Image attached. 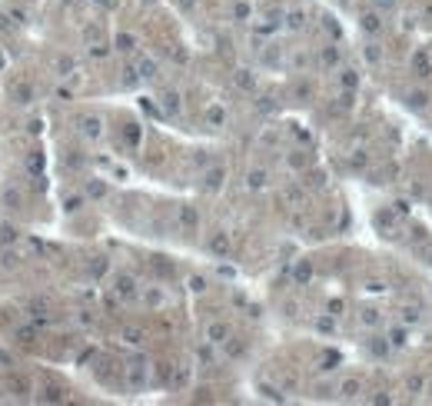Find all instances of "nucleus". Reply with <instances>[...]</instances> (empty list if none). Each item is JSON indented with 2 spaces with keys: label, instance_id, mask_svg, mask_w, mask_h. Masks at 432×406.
Here are the masks:
<instances>
[{
  "label": "nucleus",
  "instance_id": "7ed1b4c3",
  "mask_svg": "<svg viewBox=\"0 0 432 406\" xmlns=\"http://www.w3.org/2000/svg\"><path fill=\"white\" fill-rule=\"evenodd\" d=\"M339 64H343V50H339L336 44H329V47H323V50H320V67L323 70H336Z\"/></svg>",
  "mask_w": 432,
  "mask_h": 406
},
{
  "label": "nucleus",
  "instance_id": "0eeeda50",
  "mask_svg": "<svg viewBox=\"0 0 432 406\" xmlns=\"http://www.w3.org/2000/svg\"><path fill=\"white\" fill-rule=\"evenodd\" d=\"M406 107L422 114V110L429 107V94H426V90H409V94H406Z\"/></svg>",
  "mask_w": 432,
  "mask_h": 406
},
{
  "label": "nucleus",
  "instance_id": "f8f14e48",
  "mask_svg": "<svg viewBox=\"0 0 432 406\" xmlns=\"http://www.w3.org/2000/svg\"><path fill=\"white\" fill-rule=\"evenodd\" d=\"M363 57H366V64H372V67H376V64H382V47L369 40V44L363 47Z\"/></svg>",
  "mask_w": 432,
  "mask_h": 406
},
{
  "label": "nucleus",
  "instance_id": "aec40b11",
  "mask_svg": "<svg viewBox=\"0 0 432 406\" xmlns=\"http://www.w3.org/2000/svg\"><path fill=\"white\" fill-rule=\"evenodd\" d=\"M163 107H166V114H176V110H180V94L166 90V94H163Z\"/></svg>",
  "mask_w": 432,
  "mask_h": 406
},
{
  "label": "nucleus",
  "instance_id": "f704fd0d",
  "mask_svg": "<svg viewBox=\"0 0 432 406\" xmlns=\"http://www.w3.org/2000/svg\"><path fill=\"white\" fill-rule=\"evenodd\" d=\"M326 30H329L332 37H339V24H332V17H326Z\"/></svg>",
  "mask_w": 432,
  "mask_h": 406
},
{
  "label": "nucleus",
  "instance_id": "4468645a",
  "mask_svg": "<svg viewBox=\"0 0 432 406\" xmlns=\"http://www.w3.org/2000/svg\"><path fill=\"white\" fill-rule=\"evenodd\" d=\"M180 223H183L186 230H196V223H200L196 210H193V207H180Z\"/></svg>",
  "mask_w": 432,
  "mask_h": 406
},
{
  "label": "nucleus",
  "instance_id": "ddd939ff",
  "mask_svg": "<svg viewBox=\"0 0 432 406\" xmlns=\"http://www.w3.org/2000/svg\"><path fill=\"white\" fill-rule=\"evenodd\" d=\"M117 293L120 297H133V293H137V283H133V276H117Z\"/></svg>",
  "mask_w": 432,
  "mask_h": 406
},
{
  "label": "nucleus",
  "instance_id": "c85d7f7f",
  "mask_svg": "<svg viewBox=\"0 0 432 406\" xmlns=\"http://www.w3.org/2000/svg\"><path fill=\"white\" fill-rule=\"evenodd\" d=\"M40 167H44V160H40L37 153H33V157L27 160V170H30V173H40Z\"/></svg>",
  "mask_w": 432,
  "mask_h": 406
},
{
  "label": "nucleus",
  "instance_id": "b1692460",
  "mask_svg": "<svg viewBox=\"0 0 432 406\" xmlns=\"http://www.w3.org/2000/svg\"><path fill=\"white\" fill-rule=\"evenodd\" d=\"M233 13H236V20H250L253 17V10H250V4H243V0H239L236 7H233Z\"/></svg>",
  "mask_w": 432,
  "mask_h": 406
},
{
  "label": "nucleus",
  "instance_id": "c756f323",
  "mask_svg": "<svg viewBox=\"0 0 432 406\" xmlns=\"http://www.w3.org/2000/svg\"><path fill=\"white\" fill-rule=\"evenodd\" d=\"M389 346H406V330H396L392 340H389Z\"/></svg>",
  "mask_w": 432,
  "mask_h": 406
},
{
  "label": "nucleus",
  "instance_id": "9b49d317",
  "mask_svg": "<svg viewBox=\"0 0 432 406\" xmlns=\"http://www.w3.org/2000/svg\"><path fill=\"white\" fill-rule=\"evenodd\" d=\"M206 123H210V127H223V123H226V110L219 107V103H210V107H206Z\"/></svg>",
  "mask_w": 432,
  "mask_h": 406
},
{
  "label": "nucleus",
  "instance_id": "6ab92c4d",
  "mask_svg": "<svg viewBox=\"0 0 432 406\" xmlns=\"http://www.w3.org/2000/svg\"><path fill=\"white\" fill-rule=\"evenodd\" d=\"M286 27H289V30H303V27H306V13H303V10H293V13L286 17Z\"/></svg>",
  "mask_w": 432,
  "mask_h": 406
},
{
  "label": "nucleus",
  "instance_id": "2eb2a0df",
  "mask_svg": "<svg viewBox=\"0 0 432 406\" xmlns=\"http://www.w3.org/2000/svg\"><path fill=\"white\" fill-rule=\"evenodd\" d=\"M236 87L239 90H256V77L250 70H236Z\"/></svg>",
  "mask_w": 432,
  "mask_h": 406
},
{
  "label": "nucleus",
  "instance_id": "f257e3e1",
  "mask_svg": "<svg viewBox=\"0 0 432 406\" xmlns=\"http://www.w3.org/2000/svg\"><path fill=\"white\" fill-rule=\"evenodd\" d=\"M359 30H363L366 37H379V33L386 30V13H382L379 7L363 10V13H359Z\"/></svg>",
  "mask_w": 432,
  "mask_h": 406
},
{
  "label": "nucleus",
  "instance_id": "9d476101",
  "mask_svg": "<svg viewBox=\"0 0 432 406\" xmlns=\"http://www.w3.org/2000/svg\"><path fill=\"white\" fill-rule=\"evenodd\" d=\"M223 180H226V170H223V167H213V170L203 177V187H206V190H219Z\"/></svg>",
  "mask_w": 432,
  "mask_h": 406
},
{
  "label": "nucleus",
  "instance_id": "5701e85b",
  "mask_svg": "<svg viewBox=\"0 0 432 406\" xmlns=\"http://www.w3.org/2000/svg\"><path fill=\"white\" fill-rule=\"evenodd\" d=\"M0 240H4V243H13V240H17V227L4 223V227H0Z\"/></svg>",
  "mask_w": 432,
  "mask_h": 406
},
{
  "label": "nucleus",
  "instance_id": "20e7f679",
  "mask_svg": "<svg viewBox=\"0 0 432 406\" xmlns=\"http://www.w3.org/2000/svg\"><path fill=\"white\" fill-rule=\"evenodd\" d=\"M336 80H339V87H343V90H356L359 83H363V73H359L356 67H339Z\"/></svg>",
  "mask_w": 432,
  "mask_h": 406
},
{
  "label": "nucleus",
  "instance_id": "412c9836",
  "mask_svg": "<svg viewBox=\"0 0 432 406\" xmlns=\"http://www.w3.org/2000/svg\"><path fill=\"white\" fill-rule=\"evenodd\" d=\"M246 183H250L253 190H259V187H266V170H253L250 177H246Z\"/></svg>",
  "mask_w": 432,
  "mask_h": 406
},
{
  "label": "nucleus",
  "instance_id": "4c0bfd02",
  "mask_svg": "<svg viewBox=\"0 0 432 406\" xmlns=\"http://www.w3.org/2000/svg\"><path fill=\"white\" fill-rule=\"evenodd\" d=\"M180 4H183V7H186V10H190V7H193V4H196V0H180Z\"/></svg>",
  "mask_w": 432,
  "mask_h": 406
},
{
  "label": "nucleus",
  "instance_id": "cd10ccee",
  "mask_svg": "<svg viewBox=\"0 0 432 406\" xmlns=\"http://www.w3.org/2000/svg\"><path fill=\"white\" fill-rule=\"evenodd\" d=\"M416 253H419L422 260H426L429 267H432V243H419V250H416Z\"/></svg>",
  "mask_w": 432,
  "mask_h": 406
},
{
  "label": "nucleus",
  "instance_id": "72a5a7b5",
  "mask_svg": "<svg viewBox=\"0 0 432 406\" xmlns=\"http://www.w3.org/2000/svg\"><path fill=\"white\" fill-rule=\"evenodd\" d=\"M406 386H409V390H412V393H419V390H422V380H419V376H412V380H409V383H406Z\"/></svg>",
  "mask_w": 432,
  "mask_h": 406
},
{
  "label": "nucleus",
  "instance_id": "6e6552de",
  "mask_svg": "<svg viewBox=\"0 0 432 406\" xmlns=\"http://www.w3.org/2000/svg\"><path fill=\"white\" fill-rule=\"evenodd\" d=\"M206 340L210 343H226V340H230V326L219 323V320H216V323H210L206 326Z\"/></svg>",
  "mask_w": 432,
  "mask_h": 406
},
{
  "label": "nucleus",
  "instance_id": "39448f33",
  "mask_svg": "<svg viewBox=\"0 0 432 406\" xmlns=\"http://www.w3.org/2000/svg\"><path fill=\"white\" fill-rule=\"evenodd\" d=\"M339 396H343V400H356L359 393H363V380H359V376H346L343 383H339V390H336Z\"/></svg>",
  "mask_w": 432,
  "mask_h": 406
},
{
  "label": "nucleus",
  "instance_id": "c9c22d12",
  "mask_svg": "<svg viewBox=\"0 0 432 406\" xmlns=\"http://www.w3.org/2000/svg\"><path fill=\"white\" fill-rule=\"evenodd\" d=\"M57 70H60V73H63V70H73V60H60V64H57Z\"/></svg>",
  "mask_w": 432,
  "mask_h": 406
},
{
  "label": "nucleus",
  "instance_id": "a211bd4d",
  "mask_svg": "<svg viewBox=\"0 0 432 406\" xmlns=\"http://www.w3.org/2000/svg\"><path fill=\"white\" fill-rule=\"evenodd\" d=\"M146 380V366L143 363H130V386H140Z\"/></svg>",
  "mask_w": 432,
  "mask_h": 406
},
{
  "label": "nucleus",
  "instance_id": "423d86ee",
  "mask_svg": "<svg viewBox=\"0 0 432 406\" xmlns=\"http://www.w3.org/2000/svg\"><path fill=\"white\" fill-rule=\"evenodd\" d=\"M80 134L90 137V140H100L103 137V123L100 117H80Z\"/></svg>",
  "mask_w": 432,
  "mask_h": 406
},
{
  "label": "nucleus",
  "instance_id": "f03ea898",
  "mask_svg": "<svg viewBox=\"0 0 432 406\" xmlns=\"http://www.w3.org/2000/svg\"><path fill=\"white\" fill-rule=\"evenodd\" d=\"M412 73L419 77V80H429V77H432V57H429V50H416L412 53Z\"/></svg>",
  "mask_w": 432,
  "mask_h": 406
},
{
  "label": "nucleus",
  "instance_id": "a878e982",
  "mask_svg": "<svg viewBox=\"0 0 432 406\" xmlns=\"http://www.w3.org/2000/svg\"><path fill=\"white\" fill-rule=\"evenodd\" d=\"M44 400H47V403H60V400H63V390H60V386H47Z\"/></svg>",
  "mask_w": 432,
  "mask_h": 406
},
{
  "label": "nucleus",
  "instance_id": "2f4dec72",
  "mask_svg": "<svg viewBox=\"0 0 432 406\" xmlns=\"http://www.w3.org/2000/svg\"><path fill=\"white\" fill-rule=\"evenodd\" d=\"M87 193H90V197H103V193H107V187H103V183H90Z\"/></svg>",
  "mask_w": 432,
  "mask_h": 406
},
{
  "label": "nucleus",
  "instance_id": "1a4fd4ad",
  "mask_svg": "<svg viewBox=\"0 0 432 406\" xmlns=\"http://www.w3.org/2000/svg\"><path fill=\"white\" fill-rule=\"evenodd\" d=\"M210 250H213L216 256H226V253H230V236H226L223 230H216V233L210 236Z\"/></svg>",
  "mask_w": 432,
  "mask_h": 406
},
{
  "label": "nucleus",
  "instance_id": "e433bc0d",
  "mask_svg": "<svg viewBox=\"0 0 432 406\" xmlns=\"http://www.w3.org/2000/svg\"><path fill=\"white\" fill-rule=\"evenodd\" d=\"M93 4H100V7H113V0H93Z\"/></svg>",
  "mask_w": 432,
  "mask_h": 406
},
{
  "label": "nucleus",
  "instance_id": "7c9ffc66",
  "mask_svg": "<svg viewBox=\"0 0 432 406\" xmlns=\"http://www.w3.org/2000/svg\"><path fill=\"white\" fill-rule=\"evenodd\" d=\"M396 4H399V0H372V7H379L382 13H386V10H392Z\"/></svg>",
  "mask_w": 432,
  "mask_h": 406
},
{
  "label": "nucleus",
  "instance_id": "393cba45",
  "mask_svg": "<svg viewBox=\"0 0 432 406\" xmlns=\"http://www.w3.org/2000/svg\"><path fill=\"white\" fill-rule=\"evenodd\" d=\"M363 323H366V326H379V323H382L379 310H366V313H363Z\"/></svg>",
  "mask_w": 432,
  "mask_h": 406
},
{
  "label": "nucleus",
  "instance_id": "dca6fc26",
  "mask_svg": "<svg viewBox=\"0 0 432 406\" xmlns=\"http://www.w3.org/2000/svg\"><path fill=\"white\" fill-rule=\"evenodd\" d=\"M133 47H137V37H133V33H117V50L120 53H130Z\"/></svg>",
  "mask_w": 432,
  "mask_h": 406
},
{
  "label": "nucleus",
  "instance_id": "f3484780",
  "mask_svg": "<svg viewBox=\"0 0 432 406\" xmlns=\"http://www.w3.org/2000/svg\"><path fill=\"white\" fill-rule=\"evenodd\" d=\"M140 77H143V80H153V77H157V60H153V57L140 60Z\"/></svg>",
  "mask_w": 432,
  "mask_h": 406
},
{
  "label": "nucleus",
  "instance_id": "4be33fe9",
  "mask_svg": "<svg viewBox=\"0 0 432 406\" xmlns=\"http://www.w3.org/2000/svg\"><path fill=\"white\" fill-rule=\"evenodd\" d=\"M123 340H126V343H133V346H137V343H143V333H140L137 326H126V330H123Z\"/></svg>",
  "mask_w": 432,
  "mask_h": 406
},
{
  "label": "nucleus",
  "instance_id": "bb28decb",
  "mask_svg": "<svg viewBox=\"0 0 432 406\" xmlns=\"http://www.w3.org/2000/svg\"><path fill=\"white\" fill-rule=\"evenodd\" d=\"M296 280H299V283L313 280V267H309V263H299V270H296Z\"/></svg>",
  "mask_w": 432,
  "mask_h": 406
},
{
  "label": "nucleus",
  "instance_id": "473e14b6",
  "mask_svg": "<svg viewBox=\"0 0 432 406\" xmlns=\"http://www.w3.org/2000/svg\"><path fill=\"white\" fill-rule=\"evenodd\" d=\"M226 353H230V356H243V343H226Z\"/></svg>",
  "mask_w": 432,
  "mask_h": 406
}]
</instances>
